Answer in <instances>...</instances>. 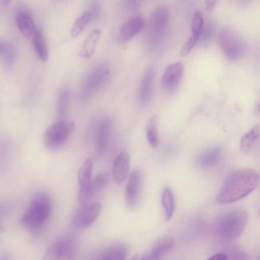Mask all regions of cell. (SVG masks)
<instances>
[{
    "label": "cell",
    "mask_w": 260,
    "mask_h": 260,
    "mask_svg": "<svg viewBox=\"0 0 260 260\" xmlns=\"http://www.w3.org/2000/svg\"><path fill=\"white\" fill-rule=\"evenodd\" d=\"M203 28V18L200 12H196L192 18L191 30V35L200 38Z\"/></svg>",
    "instance_id": "obj_30"
},
{
    "label": "cell",
    "mask_w": 260,
    "mask_h": 260,
    "mask_svg": "<svg viewBox=\"0 0 260 260\" xmlns=\"http://www.w3.org/2000/svg\"><path fill=\"white\" fill-rule=\"evenodd\" d=\"M142 182V173L135 169L130 174L125 191V201L127 207L133 209L139 203Z\"/></svg>",
    "instance_id": "obj_11"
},
{
    "label": "cell",
    "mask_w": 260,
    "mask_h": 260,
    "mask_svg": "<svg viewBox=\"0 0 260 260\" xmlns=\"http://www.w3.org/2000/svg\"><path fill=\"white\" fill-rule=\"evenodd\" d=\"M161 201L165 218L169 220L172 217L175 209L174 195L170 187L167 186L164 189Z\"/></svg>",
    "instance_id": "obj_25"
},
{
    "label": "cell",
    "mask_w": 260,
    "mask_h": 260,
    "mask_svg": "<svg viewBox=\"0 0 260 260\" xmlns=\"http://www.w3.org/2000/svg\"><path fill=\"white\" fill-rule=\"evenodd\" d=\"M221 149L219 146H215L204 150L197 156V165L201 168H208L214 166L219 159Z\"/></svg>",
    "instance_id": "obj_18"
},
{
    "label": "cell",
    "mask_w": 260,
    "mask_h": 260,
    "mask_svg": "<svg viewBox=\"0 0 260 260\" xmlns=\"http://www.w3.org/2000/svg\"><path fill=\"white\" fill-rule=\"evenodd\" d=\"M248 214L243 209H236L224 214L218 220L217 231L219 236L228 240L239 237L245 229Z\"/></svg>",
    "instance_id": "obj_3"
},
{
    "label": "cell",
    "mask_w": 260,
    "mask_h": 260,
    "mask_svg": "<svg viewBox=\"0 0 260 260\" xmlns=\"http://www.w3.org/2000/svg\"><path fill=\"white\" fill-rule=\"evenodd\" d=\"M109 78V71L105 66L93 69L86 77L81 89V98L89 99L95 92L105 86Z\"/></svg>",
    "instance_id": "obj_7"
},
{
    "label": "cell",
    "mask_w": 260,
    "mask_h": 260,
    "mask_svg": "<svg viewBox=\"0 0 260 260\" xmlns=\"http://www.w3.org/2000/svg\"><path fill=\"white\" fill-rule=\"evenodd\" d=\"M101 34V30L99 29H94L88 34L79 53L81 57L88 59L93 55Z\"/></svg>",
    "instance_id": "obj_23"
},
{
    "label": "cell",
    "mask_w": 260,
    "mask_h": 260,
    "mask_svg": "<svg viewBox=\"0 0 260 260\" xmlns=\"http://www.w3.org/2000/svg\"><path fill=\"white\" fill-rule=\"evenodd\" d=\"M52 209L51 201L45 193L36 195L20 219L25 228L36 230L41 228L49 218Z\"/></svg>",
    "instance_id": "obj_2"
},
{
    "label": "cell",
    "mask_w": 260,
    "mask_h": 260,
    "mask_svg": "<svg viewBox=\"0 0 260 260\" xmlns=\"http://www.w3.org/2000/svg\"><path fill=\"white\" fill-rule=\"evenodd\" d=\"M31 38L33 47L38 57L43 61H46L48 58V49L42 31L37 28Z\"/></svg>",
    "instance_id": "obj_21"
},
{
    "label": "cell",
    "mask_w": 260,
    "mask_h": 260,
    "mask_svg": "<svg viewBox=\"0 0 260 260\" xmlns=\"http://www.w3.org/2000/svg\"><path fill=\"white\" fill-rule=\"evenodd\" d=\"M156 118L151 117L148 120L146 125V138L150 145L153 148L158 145V137L157 131Z\"/></svg>",
    "instance_id": "obj_28"
},
{
    "label": "cell",
    "mask_w": 260,
    "mask_h": 260,
    "mask_svg": "<svg viewBox=\"0 0 260 260\" xmlns=\"http://www.w3.org/2000/svg\"><path fill=\"white\" fill-rule=\"evenodd\" d=\"M10 1H11V0H4V3L5 5H7L8 4H9Z\"/></svg>",
    "instance_id": "obj_36"
},
{
    "label": "cell",
    "mask_w": 260,
    "mask_h": 260,
    "mask_svg": "<svg viewBox=\"0 0 260 260\" xmlns=\"http://www.w3.org/2000/svg\"><path fill=\"white\" fill-rule=\"evenodd\" d=\"M92 19L91 14L89 11L83 12L74 21L71 30V36L76 38L81 35Z\"/></svg>",
    "instance_id": "obj_27"
},
{
    "label": "cell",
    "mask_w": 260,
    "mask_h": 260,
    "mask_svg": "<svg viewBox=\"0 0 260 260\" xmlns=\"http://www.w3.org/2000/svg\"><path fill=\"white\" fill-rule=\"evenodd\" d=\"M173 239L169 236L161 238L153 245L147 256L149 259H159L167 254L174 247Z\"/></svg>",
    "instance_id": "obj_19"
},
{
    "label": "cell",
    "mask_w": 260,
    "mask_h": 260,
    "mask_svg": "<svg viewBox=\"0 0 260 260\" xmlns=\"http://www.w3.org/2000/svg\"><path fill=\"white\" fill-rule=\"evenodd\" d=\"M183 72V66L181 62L169 65L165 70L161 80L163 87L167 91H173L178 86Z\"/></svg>",
    "instance_id": "obj_12"
},
{
    "label": "cell",
    "mask_w": 260,
    "mask_h": 260,
    "mask_svg": "<svg viewBox=\"0 0 260 260\" xmlns=\"http://www.w3.org/2000/svg\"><path fill=\"white\" fill-rule=\"evenodd\" d=\"M108 176L105 173H100L94 177L91 181L93 196L105 188L108 182Z\"/></svg>",
    "instance_id": "obj_29"
},
{
    "label": "cell",
    "mask_w": 260,
    "mask_h": 260,
    "mask_svg": "<svg viewBox=\"0 0 260 260\" xmlns=\"http://www.w3.org/2000/svg\"><path fill=\"white\" fill-rule=\"evenodd\" d=\"M92 169V161L90 159H87L78 171V200L81 205L88 204L93 196L91 191Z\"/></svg>",
    "instance_id": "obj_8"
},
{
    "label": "cell",
    "mask_w": 260,
    "mask_h": 260,
    "mask_svg": "<svg viewBox=\"0 0 260 260\" xmlns=\"http://www.w3.org/2000/svg\"><path fill=\"white\" fill-rule=\"evenodd\" d=\"M213 28L212 26L209 25L206 27L203 31V39L204 42L208 41L212 36Z\"/></svg>",
    "instance_id": "obj_32"
},
{
    "label": "cell",
    "mask_w": 260,
    "mask_h": 260,
    "mask_svg": "<svg viewBox=\"0 0 260 260\" xmlns=\"http://www.w3.org/2000/svg\"><path fill=\"white\" fill-rule=\"evenodd\" d=\"M70 99V92L67 88H62L59 92L56 103V112L59 120L65 117Z\"/></svg>",
    "instance_id": "obj_26"
},
{
    "label": "cell",
    "mask_w": 260,
    "mask_h": 260,
    "mask_svg": "<svg viewBox=\"0 0 260 260\" xmlns=\"http://www.w3.org/2000/svg\"><path fill=\"white\" fill-rule=\"evenodd\" d=\"M169 12L164 6L156 9L152 14L149 22V34L156 41L159 40L165 34L168 26Z\"/></svg>",
    "instance_id": "obj_10"
},
{
    "label": "cell",
    "mask_w": 260,
    "mask_h": 260,
    "mask_svg": "<svg viewBox=\"0 0 260 260\" xmlns=\"http://www.w3.org/2000/svg\"><path fill=\"white\" fill-rule=\"evenodd\" d=\"M218 41L221 50L228 59L236 61L244 55L245 46L243 40L232 30L225 29L220 32Z\"/></svg>",
    "instance_id": "obj_5"
},
{
    "label": "cell",
    "mask_w": 260,
    "mask_h": 260,
    "mask_svg": "<svg viewBox=\"0 0 260 260\" xmlns=\"http://www.w3.org/2000/svg\"><path fill=\"white\" fill-rule=\"evenodd\" d=\"M228 257L226 255L223 253H217L210 257L209 259L212 260H226Z\"/></svg>",
    "instance_id": "obj_35"
},
{
    "label": "cell",
    "mask_w": 260,
    "mask_h": 260,
    "mask_svg": "<svg viewBox=\"0 0 260 260\" xmlns=\"http://www.w3.org/2000/svg\"><path fill=\"white\" fill-rule=\"evenodd\" d=\"M260 137V124L255 125L241 138L240 148L243 153L247 154L253 148L256 140Z\"/></svg>",
    "instance_id": "obj_24"
},
{
    "label": "cell",
    "mask_w": 260,
    "mask_h": 260,
    "mask_svg": "<svg viewBox=\"0 0 260 260\" xmlns=\"http://www.w3.org/2000/svg\"><path fill=\"white\" fill-rule=\"evenodd\" d=\"M199 39L198 37L191 35L182 48L180 52L181 56L183 57L186 56L193 49Z\"/></svg>",
    "instance_id": "obj_31"
},
{
    "label": "cell",
    "mask_w": 260,
    "mask_h": 260,
    "mask_svg": "<svg viewBox=\"0 0 260 260\" xmlns=\"http://www.w3.org/2000/svg\"><path fill=\"white\" fill-rule=\"evenodd\" d=\"M16 25L20 32L25 38L32 37L37 28L31 13L27 10L21 9L16 13Z\"/></svg>",
    "instance_id": "obj_15"
},
{
    "label": "cell",
    "mask_w": 260,
    "mask_h": 260,
    "mask_svg": "<svg viewBox=\"0 0 260 260\" xmlns=\"http://www.w3.org/2000/svg\"><path fill=\"white\" fill-rule=\"evenodd\" d=\"M142 0H126L127 7L131 9L137 8L141 4Z\"/></svg>",
    "instance_id": "obj_34"
},
{
    "label": "cell",
    "mask_w": 260,
    "mask_h": 260,
    "mask_svg": "<svg viewBox=\"0 0 260 260\" xmlns=\"http://www.w3.org/2000/svg\"><path fill=\"white\" fill-rule=\"evenodd\" d=\"M259 181L258 174L252 168L236 170L221 186L216 195V202L219 204H227L241 200L254 190Z\"/></svg>",
    "instance_id": "obj_1"
},
{
    "label": "cell",
    "mask_w": 260,
    "mask_h": 260,
    "mask_svg": "<svg viewBox=\"0 0 260 260\" xmlns=\"http://www.w3.org/2000/svg\"><path fill=\"white\" fill-rule=\"evenodd\" d=\"M77 252L75 240L70 237H62L54 241L45 250L43 258L45 260H68Z\"/></svg>",
    "instance_id": "obj_6"
},
{
    "label": "cell",
    "mask_w": 260,
    "mask_h": 260,
    "mask_svg": "<svg viewBox=\"0 0 260 260\" xmlns=\"http://www.w3.org/2000/svg\"><path fill=\"white\" fill-rule=\"evenodd\" d=\"M154 77V70L149 69L145 72L141 79L138 93V102L141 106L145 105L150 98Z\"/></svg>",
    "instance_id": "obj_17"
},
{
    "label": "cell",
    "mask_w": 260,
    "mask_h": 260,
    "mask_svg": "<svg viewBox=\"0 0 260 260\" xmlns=\"http://www.w3.org/2000/svg\"><path fill=\"white\" fill-rule=\"evenodd\" d=\"M127 253V246L122 243L113 244L106 248L101 258L106 260H124Z\"/></svg>",
    "instance_id": "obj_22"
},
{
    "label": "cell",
    "mask_w": 260,
    "mask_h": 260,
    "mask_svg": "<svg viewBox=\"0 0 260 260\" xmlns=\"http://www.w3.org/2000/svg\"><path fill=\"white\" fill-rule=\"evenodd\" d=\"M101 212V205L99 203L81 205L75 214L74 224L80 229L87 228L95 222Z\"/></svg>",
    "instance_id": "obj_9"
},
{
    "label": "cell",
    "mask_w": 260,
    "mask_h": 260,
    "mask_svg": "<svg viewBox=\"0 0 260 260\" xmlns=\"http://www.w3.org/2000/svg\"><path fill=\"white\" fill-rule=\"evenodd\" d=\"M218 1L219 0H205V4L207 10L209 12H212Z\"/></svg>",
    "instance_id": "obj_33"
},
{
    "label": "cell",
    "mask_w": 260,
    "mask_h": 260,
    "mask_svg": "<svg viewBox=\"0 0 260 260\" xmlns=\"http://www.w3.org/2000/svg\"><path fill=\"white\" fill-rule=\"evenodd\" d=\"M0 57L4 69L11 70L14 66L17 59V51L15 47L9 42L1 41Z\"/></svg>",
    "instance_id": "obj_20"
},
{
    "label": "cell",
    "mask_w": 260,
    "mask_h": 260,
    "mask_svg": "<svg viewBox=\"0 0 260 260\" xmlns=\"http://www.w3.org/2000/svg\"><path fill=\"white\" fill-rule=\"evenodd\" d=\"M111 128V122L109 118L102 119L98 124L95 140L96 154L101 156L106 151L109 141Z\"/></svg>",
    "instance_id": "obj_14"
},
{
    "label": "cell",
    "mask_w": 260,
    "mask_h": 260,
    "mask_svg": "<svg viewBox=\"0 0 260 260\" xmlns=\"http://www.w3.org/2000/svg\"><path fill=\"white\" fill-rule=\"evenodd\" d=\"M130 166L128 154L121 152L115 158L112 166V178L117 184H121L127 178Z\"/></svg>",
    "instance_id": "obj_13"
},
{
    "label": "cell",
    "mask_w": 260,
    "mask_h": 260,
    "mask_svg": "<svg viewBox=\"0 0 260 260\" xmlns=\"http://www.w3.org/2000/svg\"><path fill=\"white\" fill-rule=\"evenodd\" d=\"M144 24V19L140 16H136L126 21L120 29L118 35L119 41L124 43L132 39L141 30Z\"/></svg>",
    "instance_id": "obj_16"
},
{
    "label": "cell",
    "mask_w": 260,
    "mask_h": 260,
    "mask_svg": "<svg viewBox=\"0 0 260 260\" xmlns=\"http://www.w3.org/2000/svg\"><path fill=\"white\" fill-rule=\"evenodd\" d=\"M74 123L64 119L50 125L46 130L44 141L46 146L51 150H59L65 145L71 136Z\"/></svg>",
    "instance_id": "obj_4"
}]
</instances>
